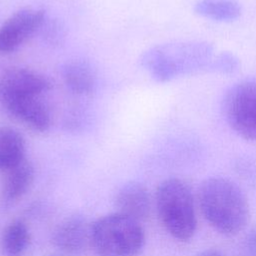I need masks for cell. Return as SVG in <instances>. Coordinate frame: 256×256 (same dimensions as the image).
I'll return each instance as SVG.
<instances>
[{
    "label": "cell",
    "mask_w": 256,
    "mask_h": 256,
    "mask_svg": "<svg viewBox=\"0 0 256 256\" xmlns=\"http://www.w3.org/2000/svg\"><path fill=\"white\" fill-rule=\"evenodd\" d=\"M215 55L214 47L206 41H181L154 46L141 57L142 66L158 82L209 72Z\"/></svg>",
    "instance_id": "obj_1"
},
{
    "label": "cell",
    "mask_w": 256,
    "mask_h": 256,
    "mask_svg": "<svg viewBox=\"0 0 256 256\" xmlns=\"http://www.w3.org/2000/svg\"><path fill=\"white\" fill-rule=\"evenodd\" d=\"M198 200L204 218L219 233L235 235L245 227L249 217L247 199L233 181L207 178L199 187Z\"/></svg>",
    "instance_id": "obj_2"
},
{
    "label": "cell",
    "mask_w": 256,
    "mask_h": 256,
    "mask_svg": "<svg viewBox=\"0 0 256 256\" xmlns=\"http://www.w3.org/2000/svg\"><path fill=\"white\" fill-rule=\"evenodd\" d=\"M156 207L162 225L173 238L188 241L193 237L197 226L194 199L184 181L164 180L156 192Z\"/></svg>",
    "instance_id": "obj_3"
},
{
    "label": "cell",
    "mask_w": 256,
    "mask_h": 256,
    "mask_svg": "<svg viewBox=\"0 0 256 256\" xmlns=\"http://www.w3.org/2000/svg\"><path fill=\"white\" fill-rule=\"evenodd\" d=\"M145 244L140 222L118 212L92 223L91 246L98 256H136Z\"/></svg>",
    "instance_id": "obj_4"
},
{
    "label": "cell",
    "mask_w": 256,
    "mask_h": 256,
    "mask_svg": "<svg viewBox=\"0 0 256 256\" xmlns=\"http://www.w3.org/2000/svg\"><path fill=\"white\" fill-rule=\"evenodd\" d=\"M222 112L235 133L244 139L256 141V78L232 85L223 97Z\"/></svg>",
    "instance_id": "obj_5"
},
{
    "label": "cell",
    "mask_w": 256,
    "mask_h": 256,
    "mask_svg": "<svg viewBox=\"0 0 256 256\" xmlns=\"http://www.w3.org/2000/svg\"><path fill=\"white\" fill-rule=\"evenodd\" d=\"M50 81L42 74L27 68L11 67L0 71V104L12 100L40 96L50 89Z\"/></svg>",
    "instance_id": "obj_6"
},
{
    "label": "cell",
    "mask_w": 256,
    "mask_h": 256,
    "mask_svg": "<svg viewBox=\"0 0 256 256\" xmlns=\"http://www.w3.org/2000/svg\"><path fill=\"white\" fill-rule=\"evenodd\" d=\"M45 21L42 9L25 8L13 13L0 26V53H11L27 41Z\"/></svg>",
    "instance_id": "obj_7"
},
{
    "label": "cell",
    "mask_w": 256,
    "mask_h": 256,
    "mask_svg": "<svg viewBox=\"0 0 256 256\" xmlns=\"http://www.w3.org/2000/svg\"><path fill=\"white\" fill-rule=\"evenodd\" d=\"M91 227L88 220L78 214L62 220L52 235L53 245L69 255H79L91 245Z\"/></svg>",
    "instance_id": "obj_8"
},
{
    "label": "cell",
    "mask_w": 256,
    "mask_h": 256,
    "mask_svg": "<svg viewBox=\"0 0 256 256\" xmlns=\"http://www.w3.org/2000/svg\"><path fill=\"white\" fill-rule=\"evenodd\" d=\"M2 107L14 118L37 132H45L51 125V115L39 96L24 97L5 103Z\"/></svg>",
    "instance_id": "obj_9"
},
{
    "label": "cell",
    "mask_w": 256,
    "mask_h": 256,
    "mask_svg": "<svg viewBox=\"0 0 256 256\" xmlns=\"http://www.w3.org/2000/svg\"><path fill=\"white\" fill-rule=\"evenodd\" d=\"M115 206L118 213L141 222L148 217L151 208L147 188L136 181L123 184L115 196Z\"/></svg>",
    "instance_id": "obj_10"
},
{
    "label": "cell",
    "mask_w": 256,
    "mask_h": 256,
    "mask_svg": "<svg viewBox=\"0 0 256 256\" xmlns=\"http://www.w3.org/2000/svg\"><path fill=\"white\" fill-rule=\"evenodd\" d=\"M34 175V167L26 158L3 171L1 178L2 200L6 203H13L21 199L32 186Z\"/></svg>",
    "instance_id": "obj_11"
},
{
    "label": "cell",
    "mask_w": 256,
    "mask_h": 256,
    "mask_svg": "<svg viewBox=\"0 0 256 256\" xmlns=\"http://www.w3.org/2000/svg\"><path fill=\"white\" fill-rule=\"evenodd\" d=\"M62 77L68 89L79 95L92 93L97 83L95 69L85 60L67 62L62 68Z\"/></svg>",
    "instance_id": "obj_12"
},
{
    "label": "cell",
    "mask_w": 256,
    "mask_h": 256,
    "mask_svg": "<svg viewBox=\"0 0 256 256\" xmlns=\"http://www.w3.org/2000/svg\"><path fill=\"white\" fill-rule=\"evenodd\" d=\"M25 158V141L14 128L0 126V171L17 164Z\"/></svg>",
    "instance_id": "obj_13"
},
{
    "label": "cell",
    "mask_w": 256,
    "mask_h": 256,
    "mask_svg": "<svg viewBox=\"0 0 256 256\" xmlns=\"http://www.w3.org/2000/svg\"><path fill=\"white\" fill-rule=\"evenodd\" d=\"M31 240L29 228L25 222L15 220L2 232L0 246L6 256H21L29 247Z\"/></svg>",
    "instance_id": "obj_14"
},
{
    "label": "cell",
    "mask_w": 256,
    "mask_h": 256,
    "mask_svg": "<svg viewBox=\"0 0 256 256\" xmlns=\"http://www.w3.org/2000/svg\"><path fill=\"white\" fill-rule=\"evenodd\" d=\"M194 11L213 21L232 22L241 15V6L236 0H199Z\"/></svg>",
    "instance_id": "obj_15"
},
{
    "label": "cell",
    "mask_w": 256,
    "mask_h": 256,
    "mask_svg": "<svg viewBox=\"0 0 256 256\" xmlns=\"http://www.w3.org/2000/svg\"><path fill=\"white\" fill-rule=\"evenodd\" d=\"M239 67L240 61L238 57L229 51H223L214 55L209 67V72L229 75L235 73Z\"/></svg>",
    "instance_id": "obj_16"
},
{
    "label": "cell",
    "mask_w": 256,
    "mask_h": 256,
    "mask_svg": "<svg viewBox=\"0 0 256 256\" xmlns=\"http://www.w3.org/2000/svg\"><path fill=\"white\" fill-rule=\"evenodd\" d=\"M242 256H256V228L246 236L242 245Z\"/></svg>",
    "instance_id": "obj_17"
},
{
    "label": "cell",
    "mask_w": 256,
    "mask_h": 256,
    "mask_svg": "<svg viewBox=\"0 0 256 256\" xmlns=\"http://www.w3.org/2000/svg\"><path fill=\"white\" fill-rule=\"evenodd\" d=\"M197 256H225V255L218 250L208 249V250H205V251L199 253Z\"/></svg>",
    "instance_id": "obj_18"
}]
</instances>
